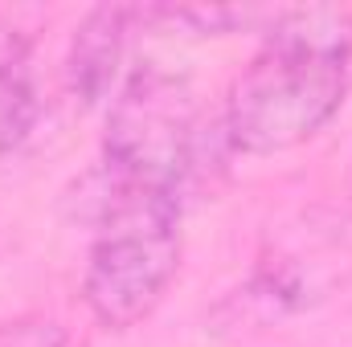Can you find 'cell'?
<instances>
[{"instance_id": "1", "label": "cell", "mask_w": 352, "mask_h": 347, "mask_svg": "<svg viewBox=\"0 0 352 347\" xmlns=\"http://www.w3.org/2000/svg\"><path fill=\"white\" fill-rule=\"evenodd\" d=\"M352 86V12L291 8L266 29L226 102V139L246 156H278L328 127Z\"/></svg>"}, {"instance_id": "2", "label": "cell", "mask_w": 352, "mask_h": 347, "mask_svg": "<svg viewBox=\"0 0 352 347\" xmlns=\"http://www.w3.org/2000/svg\"><path fill=\"white\" fill-rule=\"evenodd\" d=\"M184 196L140 184H107L82 274V298L107 331L144 323L180 265Z\"/></svg>"}, {"instance_id": "3", "label": "cell", "mask_w": 352, "mask_h": 347, "mask_svg": "<svg viewBox=\"0 0 352 347\" xmlns=\"http://www.w3.org/2000/svg\"><path fill=\"white\" fill-rule=\"evenodd\" d=\"M197 102L188 86L148 66L111 106L102 176L107 184H140L184 196V184L197 168Z\"/></svg>"}, {"instance_id": "4", "label": "cell", "mask_w": 352, "mask_h": 347, "mask_svg": "<svg viewBox=\"0 0 352 347\" xmlns=\"http://www.w3.org/2000/svg\"><path fill=\"white\" fill-rule=\"evenodd\" d=\"M127 21H131V8H94L74 33L66 66H70V86L87 106L107 98L115 82L123 41H127Z\"/></svg>"}, {"instance_id": "5", "label": "cell", "mask_w": 352, "mask_h": 347, "mask_svg": "<svg viewBox=\"0 0 352 347\" xmlns=\"http://www.w3.org/2000/svg\"><path fill=\"white\" fill-rule=\"evenodd\" d=\"M37 119V86L29 66V41L0 25V156H8Z\"/></svg>"}, {"instance_id": "6", "label": "cell", "mask_w": 352, "mask_h": 347, "mask_svg": "<svg viewBox=\"0 0 352 347\" xmlns=\"http://www.w3.org/2000/svg\"><path fill=\"white\" fill-rule=\"evenodd\" d=\"M0 347H62L54 323H0Z\"/></svg>"}]
</instances>
